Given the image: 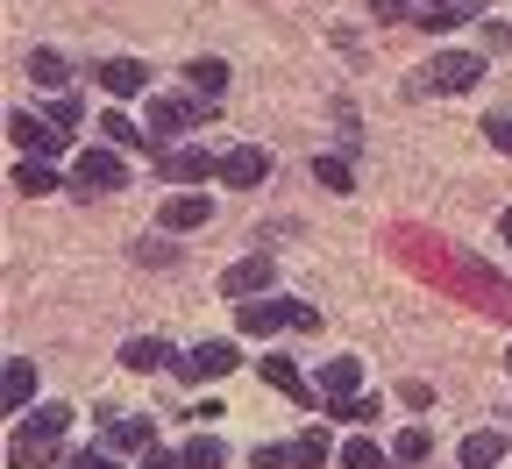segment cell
<instances>
[{"label":"cell","mask_w":512,"mask_h":469,"mask_svg":"<svg viewBox=\"0 0 512 469\" xmlns=\"http://www.w3.org/2000/svg\"><path fill=\"white\" fill-rule=\"evenodd\" d=\"M505 434H463V469H498Z\"/></svg>","instance_id":"obj_22"},{"label":"cell","mask_w":512,"mask_h":469,"mask_svg":"<svg viewBox=\"0 0 512 469\" xmlns=\"http://www.w3.org/2000/svg\"><path fill=\"white\" fill-rule=\"evenodd\" d=\"M434 8H456V0H420V15H434Z\"/></svg>","instance_id":"obj_37"},{"label":"cell","mask_w":512,"mask_h":469,"mask_svg":"<svg viewBox=\"0 0 512 469\" xmlns=\"http://www.w3.org/2000/svg\"><path fill=\"white\" fill-rule=\"evenodd\" d=\"M207 221H214V199H207V192H164V207H157V228H164V235L207 228Z\"/></svg>","instance_id":"obj_9"},{"label":"cell","mask_w":512,"mask_h":469,"mask_svg":"<svg viewBox=\"0 0 512 469\" xmlns=\"http://www.w3.org/2000/svg\"><path fill=\"white\" fill-rule=\"evenodd\" d=\"M313 178L328 185V192H349L356 178H349V157H313Z\"/></svg>","instance_id":"obj_29"},{"label":"cell","mask_w":512,"mask_h":469,"mask_svg":"<svg viewBox=\"0 0 512 469\" xmlns=\"http://www.w3.org/2000/svg\"><path fill=\"white\" fill-rule=\"evenodd\" d=\"M64 427H72V406H29V413H22V427H15V441H8V462H15V469L57 462Z\"/></svg>","instance_id":"obj_1"},{"label":"cell","mask_w":512,"mask_h":469,"mask_svg":"<svg viewBox=\"0 0 512 469\" xmlns=\"http://www.w3.org/2000/svg\"><path fill=\"white\" fill-rule=\"evenodd\" d=\"M157 171H164V185H207V178L221 171V157H207L200 143H185V150H164Z\"/></svg>","instance_id":"obj_10"},{"label":"cell","mask_w":512,"mask_h":469,"mask_svg":"<svg viewBox=\"0 0 512 469\" xmlns=\"http://www.w3.org/2000/svg\"><path fill=\"white\" fill-rule=\"evenodd\" d=\"M72 185H79V199H86V192H121V185H128L121 150H79V157H72Z\"/></svg>","instance_id":"obj_4"},{"label":"cell","mask_w":512,"mask_h":469,"mask_svg":"<svg viewBox=\"0 0 512 469\" xmlns=\"http://www.w3.org/2000/svg\"><path fill=\"white\" fill-rule=\"evenodd\" d=\"M505 370H512V349H505Z\"/></svg>","instance_id":"obj_39"},{"label":"cell","mask_w":512,"mask_h":469,"mask_svg":"<svg viewBox=\"0 0 512 469\" xmlns=\"http://www.w3.org/2000/svg\"><path fill=\"white\" fill-rule=\"evenodd\" d=\"M185 79H192V93H200V100H221V93H228V64H221V57H192Z\"/></svg>","instance_id":"obj_19"},{"label":"cell","mask_w":512,"mask_h":469,"mask_svg":"<svg viewBox=\"0 0 512 469\" xmlns=\"http://www.w3.org/2000/svg\"><path fill=\"white\" fill-rule=\"evenodd\" d=\"M249 462H256V469H292V441H285V448H256Z\"/></svg>","instance_id":"obj_33"},{"label":"cell","mask_w":512,"mask_h":469,"mask_svg":"<svg viewBox=\"0 0 512 469\" xmlns=\"http://www.w3.org/2000/svg\"><path fill=\"white\" fill-rule=\"evenodd\" d=\"M100 136H107V150H150V157H164V143L157 136H143L128 114H100Z\"/></svg>","instance_id":"obj_16"},{"label":"cell","mask_w":512,"mask_h":469,"mask_svg":"<svg viewBox=\"0 0 512 469\" xmlns=\"http://www.w3.org/2000/svg\"><path fill=\"white\" fill-rule=\"evenodd\" d=\"M29 398H36V363H29V356H8V363H0V406L22 420Z\"/></svg>","instance_id":"obj_13"},{"label":"cell","mask_w":512,"mask_h":469,"mask_svg":"<svg viewBox=\"0 0 512 469\" xmlns=\"http://www.w3.org/2000/svg\"><path fill=\"white\" fill-rule=\"evenodd\" d=\"M335 455H342V448L320 434V427H306V434L292 441V469H320V462H335Z\"/></svg>","instance_id":"obj_20"},{"label":"cell","mask_w":512,"mask_h":469,"mask_svg":"<svg viewBox=\"0 0 512 469\" xmlns=\"http://www.w3.org/2000/svg\"><path fill=\"white\" fill-rule=\"evenodd\" d=\"M207 107H214V100H200V93H157L143 114H150V136L164 143V136H178V128H200Z\"/></svg>","instance_id":"obj_3"},{"label":"cell","mask_w":512,"mask_h":469,"mask_svg":"<svg viewBox=\"0 0 512 469\" xmlns=\"http://www.w3.org/2000/svg\"><path fill=\"white\" fill-rule=\"evenodd\" d=\"M377 22H420V0H370Z\"/></svg>","instance_id":"obj_30"},{"label":"cell","mask_w":512,"mask_h":469,"mask_svg":"<svg viewBox=\"0 0 512 469\" xmlns=\"http://www.w3.org/2000/svg\"><path fill=\"white\" fill-rule=\"evenodd\" d=\"M8 136H15V150H22V157H43V164L64 150V128H50V121H43V114H29V107H22V114H8Z\"/></svg>","instance_id":"obj_8"},{"label":"cell","mask_w":512,"mask_h":469,"mask_svg":"<svg viewBox=\"0 0 512 469\" xmlns=\"http://www.w3.org/2000/svg\"><path fill=\"white\" fill-rule=\"evenodd\" d=\"M477 8H484V0H456V8H434V15H420V29H434V36H441V29H463Z\"/></svg>","instance_id":"obj_28"},{"label":"cell","mask_w":512,"mask_h":469,"mask_svg":"<svg viewBox=\"0 0 512 469\" xmlns=\"http://www.w3.org/2000/svg\"><path fill=\"white\" fill-rule=\"evenodd\" d=\"M64 469H121V462H114V455H72Z\"/></svg>","instance_id":"obj_36"},{"label":"cell","mask_w":512,"mask_h":469,"mask_svg":"<svg viewBox=\"0 0 512 469\" xmlns=\"http://www.w3.org/2000/svg\"><path fill=\"white\" fill-rule=\"evenodd\" d=\"M271 178V150H256V143H242V150H228L221 157V185H235V192H249V185H264Z\"/></svg>","instance_id":"obj_12"},{"label":"cell","mask_w":512,"mask_h":469,"mask_svg":"<svg viewBox=\"0 0 512 469\" xmlns=\"http://www.w3.org/2000/svg\"><path fill=\"white\" fill-rule=\"evenodd\" d=\"M356 391H363V363H356V356H328V363H320V406L356 398Z\"/></svg>","instance_id":"obj_14"},{"label":"cell","mask_w":512,"mask_h":469,"mask_svg":"<svg viewBox=\"0 0 512 469\" xmlns=\"http://www.w3.org/2000/svg\"><path fill=\"white\" fill-rule=\"evenodd\" d=\"M256 370H264V384H271V391H285V398H299V406H313V384H306V370H299L292 356H264Z\"/></svg>","instance_id":"obj_15"},{"label":"cell","mask_w":512,"mask_h":469,"mask_svg":"<svg viewBox=\"0 0 512 469\" xmlns=\"http://www.w3.org/2000/svg\"><path fill=\"white\" fill-rule=\"evenodd\" d=\"M178 455H185V469H221V462H228V448H221L214 434H192Z\"/></svg>","instance_id":"obj_26"},{"label":"cell","mask_w":512,"mask_h":469,"mask_svg":"<svg viewBox=\"0 0 512 469\" xmlns=\"http://www.w3.org/2000/svg\"><path fill=\"white\" fill-rule=\"evenodd\" d=\"M136 256H143V263H171V242H164V235H150V242H136Z\"/></svg>","instance_id":"obj_34"},{"label":"cell","mask_w":512,"mask_h":469,"mask_svg":"<svg viewBox=\"0 0 512 469\" xmlns=\"http://www.w3.org/2000/svg\"><path fill=\"white\" fill-rule=\"evenodd\" d=\"M29 79L50 86V93H64V86H72V64H64L57 50H29Z\"/></svg>","instance_id":"obj_21"},{"label":"cell","mask_w":512,"mask_h":469,"mask_svg":"<svg viewBox=\"0 0 512 469\" xmlns=\"http://www.w3.org/2000/svg\"><path fill=\"white\" fill-rule=\"evenodd\" d=\"M427 448H434V434H427V427H399L392 462H406V469H413V462H427Z\"/></svg>","instance_id":"obj_27"},{"label":"cell","mask_w":512,"mask_h":469,"mask_svg":"<svg viewBox=\"0 0 512 469\" xmlns=\"http://www.w3.org/2000/svg\"><path fill=\"white\" fill-rule=\"evenodd\" d=\"M498 228H505V242H512V207H505V221H498Z\"/></svg>","instance_id":"obj_38"},{"label":"cell","mask_w":512,"mask_h":469,"mask_svg":"<svg viewBox=\"0 0 512 469\" xmlns=\"http://www.w3.org/2000/svg\"><path fill=\"white\" fill-rule=\"evenodd\" d=\"M342 469H384V462H392V455H384L370 434H356V441H342V455H335Z\"/></svg>","instance_id":"obj_23"},{"label":"cell","mask_w":512,"mask_h":469,"mask_svg":"<svg viewBox=\"0 0 512 469\" xmlns=\"http://www.w3.org/2000/svg\"><path fill=\"white\" fill-rule=\"evenodd\" d=\"M15 192H29V199H36V192H57V171H50L43 157H22V164H15Z\"/></svg>","instance_id":"obj_24"},{"label":"cell","mask_w":512,"mask_h":469,"mask_svg":"<svg viewBox=\"0 0 512 469\" xmlns=\"http://www.w3.org/2000/svg\"><path fill=\"white\" fill-rule=\"evenodd\" d=\"M235 363H242V356H235V342H200V349H185L171 370H178L185 384H221Z\"/></svg>","instance_id":"obj_6"},{"label":"cell","mask_w":512,"mask_h":469,"mask_svg":"<svg viewBox=\"0 0 512 469\" xmlns=\"http://www.w3.org/2000/svg\"><path fill=\"white\" fill-rule=\"evenodd\" d=\"M143 469H185V455H171V448H150V455H143Z\"/></svg>","instance_id":"obj_35"},{"label":"cell","mask_w":512,"mask_h":469,"mask_svg":"<svg viewBox=\"0 0 512 469\" xmlns=\"http://www.w3.org/2000/svg\"><path fill=\"white\" fill-rule=\"evenodd\" d=\"M235 327H242V334H256V342H264V334H278V327L313 334V327H320V313H313V306H299V299H271V292H264V299H242V306H235Z\"/></svg>","instance_id":"obj_2"},{"label":"cell","mask_w":512,"mask_h":469,"mask_svg":"<svg viewBox=\"0 0 512 469\" xmlns=\"http://www.w3.org/2000/svg\"><path fill=\"white\" fill-rule=\"evenodd\" d=\"M271 278H278V263L256 249V256H235L228 271H221V292H228V299H264V292H271Z\"/></svg>","instance_id":"obj_7"},{"label":"cell","mask_w":512,"mask_h":469,"mask_svg":"<svg viewBox=\"0 0 512 469\" xmlns=\"http://www.w3.org/2000/svg\"><path fill=\"white\" fill-rule=\"evenodd\" d=\"M164 363H171V349L157 342V334H136V342H121V370L150 377V370H164Z\"/></svg>","instance_id":"obj_18"},{"label":"cell","mask_w":512,"mask_h":469,"mask_svg":"<svg viewBox=\"0 0 512 469\" xmlns=\"http://www.w3.org/2000/svg\"><path fill=\"white\" fill-rule=\"evenodd\" d=\"M107 448L114 455H150L157 448V427L150 420H107Z\"/></svg>","instance_id":"obj_17"},{"label":"cell","mask_w":512,"mask_h":469,"mask_svg":"<svg viewBox=\"0 0 512 469\" xmlns=\"http://www.w3.org/2000/svg\"><path fill=\"white\" fill-rule=\"evenodd\" d=\"M484 136H491V143L512 157V114H491V121H484Z\"/></svg>","instance_id":"obj_32"},{"label":"cell","mask_w":512,"mask_h":469,"mask_svg":"<svg viewBox=\"0 0 512 469\" xmlns=\"http://www.w3.org/2000/svg\"><path fill=\"white\" fill-rule=\"evenodd\" d=\"M93 79H100L107 100H136V93L150 86V72H143L136 57H107V64H93Z\"/></svg>","instance_id":"obj_11"},{"label":"cell","mask_w":512,"mask_h":469,"mask_svg":"<svg viewBox=\"0 0 512 469\" xmlns=\"http://www.w3.org/2000/svg\"><path fill=\"white\" fill-rule=\"evenodd\" d=\"M328 420H356V427H370V420H384V406H377V391H370V398L356 391V398H335Z\"/></svg>","instance_id":"obj_25"},{"label":"cell","mask_w":512,"mask_h":469,"mask_svg":"<svg viewBox=\"0 0 512 469\" xmlns=\"http://www.w3.org/2000/svg\"><path fill=\"white\" fill-rule=\"evenodd\" d=\"M420 79H427L434 93H470V86L484 79V57H477V50H441Z\"/></svg>","instance_id":"obj_5"},{"label":"cell","mask_w":512,"mask_h":469,"mask_svg":"<svg viewBox=\"0 0 512 469\" xmlns=\"http://www.w3.org/2000/svg\"><path fill=\"white\" fill-rule=\"evenodd\" d=\"M50 128H79V100L57 93V100H50Z\"/></svg>","instance_id":"obj_31"}]
</instances>
